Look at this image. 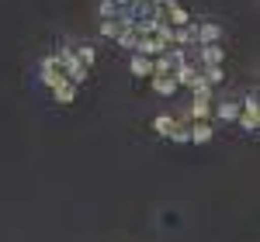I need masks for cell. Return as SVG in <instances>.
<instances>
[{
    "label": "cell",
    "mask_w": 260,
    "mask_h": 242,
    "mask_svg": "<svg viewBox=\"0 0 260 242\" xmlns=\"http://www.w3.org/2000/svg\"><path fill=\"white\" fill-rule=\"evenodd\" d=\"M194 45H222V24L215 21H194Z\"/></svg>",
    "instance_id": "6da1fadb"
},
{
    "label": "cell",
    "mask_w": 260,
    "mask_h": 242,
    "mask_svg": "<svg viewBox=\"0 0 260 242\" xmlns=\"http://www.w3.org/2000/svg\"><path fill=\"white\" fill-rule=\"evenodd\" d=\"M39 80H42V87H49V90H52L56 83L66 80V76H62V69H59V62L52 59V56H45V59H42V66H39Z\"/></svg>",
    "instance_id": "7a4b0ae2"
},
{
    "label": "cell",
    "mask_w": 260,
    "mask_h": 242,
    "mask_svg": "<svg viewBox=\"0 0 260 242\" xmlns=\"http://www.w3.org/2000/svg\"><path fill=\"white\" fill-rule=\"evenodd\" d=\"M222 62H225V49L222 45H198V69L222 66Z\"/></svg>",
    "instance_id": "3957f363"
},
{
    "label": "cell",
    "mask_w": 260,
    "mask_h": 242,
    "mask_svg": "<svg viewBox=\"0 0 260 242\" xmlns=\"http://www.w3.org/2000/svg\"><path fill=\"white\" fill-rule=\"evenodd\" d=\"M187 135L194 145H205L215 139V128H212V121H187Z\"/></svg>",
    "instance_id": "277c9868"
},
{
    "label": "cell",
    "mask_w": 260,
    "mask_h": 242,
    "mask_svg": "<svg viewBox=\"0 0 260 242\" xmlns=\"http://www.w3.org/2000/svg\"><path fill=\"white\" fill-rule=\"evenodd\" d=\"M174 80H177V87H187V90H194L201 83V69L194 66V62H187V66H180L177 73H174Z\"/></svg>",
    "instance_id": "5b68a950"
},
{
    "label": "cell",
    "mask_w": 260,
    "mask_h": 242,
    "mask_svg": "<svg viewBox=\"0 0 260 242\" xmlns=\"http://www.w3.org/2000/svg\"><path fill=\"white\" fill-rule=\"evenodd\" d=\"M128 69H132V76H142V80H149V76H153V59H149V56H139V52H132V59H128Z\"/></svg>",
    "instance_id": "8992f818"
},
{
    "label": "cell",
    "mask_w": 260,
    "mask_h": 242,
    "mask_svg": "<svg viewBox=\"0 0 260 242\" xmlns=\"http://www.w3.org/2000/svg\"><path fill=\"white\" fill-rule=\"evenodd\" d=\"M77 90H80V87H73L70 80H62V83L52 87V101H56V104H73V101H77Z\"/></svg>",
    "instance_id": "52a82bcc"
},
{
    "label": "cell",
    "mask_w": 260,
    "mask_h": 242,
    "mask_svg": "<svg viewBox=\"0 0 260 242\" xmlns=\"http://www.w3.org/2000/svg\"><path fill=\"white\" fill-rule=\"evenodd\" d=\"M212 114L219 121H236L240 118V101H219L215 107H212Z\"/></svg>",
    "instance_id": "ba28073f"
},
{
    "label": "cell",
    "mask_w": 260,
    "mask_h": 242,
    "mask_svg": "<svg viewBox=\"0 0 260 242\" xmlns=\"http://www.w3.org/2000/svg\"><path fill=\"white\" fill-rule=\"evenodd\" d=\"M163 21H167L170 28H187V24H191V14H187V11H184L180 4H174V7H170V11L163 14Z\"/></svg>",
    "instance_id": "9c48e42d"
},
{
    "label": "cell",
    "mask_w": 260,
    "mask_h": 242,
    "mask_svg": "<svg viewBox=\"0 0 260 242\" xmlns=\"http://www.w3.org/2000/svg\"><path fill=\"white\" fill-rule=\"evenodd\" d=\"M149 83H153V90H156L160 97H174V94L180 90L174 76H149Z\"/></svg>",
    "instance_id": "30bf717a"
},
{
    "label": "cell",
    "mask_w": 260,
    "mask_h": 242,
    "mask_svg": "<svg viewBox=\"0 0 260 242\" xmlns=\"http://www.w3.org/2000/svg\"><path fill=\"white\" fill-rule=\"evenodd\" d=\"M153 128H156V135L170 139V132L177 128V118H170V114H156V118H153Z\"/></svg>",
    "instance_id": "8fae6325"
},
{
    "label": "cell",
    "mask_w": 260,
    "mask_h": 242,
    "mask_svg": "<svg viewBox=\"0 0 260 242\" xmlns=\"http://www.w3.org/2000/svg\"><path fill=\"white\" fill-rule=\"evenodd\" d=\"M208 118H212V104L194 101L191 107H187V121H208Z\"/></svg>",
    "instance_id": "7c38bea8"
},
{
    "label": "cell",
    "mask_w": 260,
    "mask_h": 242,
    "mask_svg": "<svg viewBox=\"0 0 260 242\" xmlns=\"http://www.w3.org/2000/svg\"><path fill=\"white\" fill-rule=\"evenodd\" d=\"M73 52H77V59H80L83 66H87V69H90V66L98 62V49H94V45H87V42H83V45H77Z\"/></svg>",
    "instance_id": "4fadbf2b"
},
{
    "label": "cell",
    "mask_w": 260,
    "mask_h": 242,
    "mask_svg": "<svg viewBox=\"0 0 260 242\" xmlns=\"http://www.w3.org/2000/svg\"><path fill=\"white\" fill-rule=\"evenodd\" d=\"M225 80V73H222V66H208V69H201V83H208L212 90Z\"/></svg>",
    "instance_id": "5bb4252c"
},
{
    "label": "cell",
    "mask_w": 260,
    "mask_h": 242,
    "mask_svg": "<svg viewBox=\"0 0 260 242\" xmlns=\"http://www.w3.org/2000/svg\"><path fill=\"white\" fill-rule=\"evenodd\" d=\"M98 31H101V35H104V38H111V42H115V38H118V35H121V31H125V28H121L118 21L111 18V21H101V28H98Z\"/></svg>",
    "instance_id": "9a60e30c"
},
{
    "label": "cell",
    "mask_w": 260,
    "mask_h": 242,
    "mask_svg": "<svg viewBox=\"0 0 260 242\" xmlns=\"http://www.w3.org/2000/svg\"><path fill=\"white\" fill-rule=\"evenodd\" d=\"M121 45V49H132V52H136V42H139V31H136V28H125V31H121L118 38H115Z\"/></svg>",
    "instance_id": "2e32d148"
},
{
    "label": "cell",
    "mask_w": 260,
    "mask_h": 242,
    "mask_svg": "<svg viewBox=\"0 0 260 242\" xmlns=\"http://www.w3.org/2000/svg\"><path fill=\"white\" fill-rule=\"evenodd\" d=\"M236 125H240L246 135H257V128H260V121L253 114H243V111H240V118H236Z\"/></svg>",
    "instance_id": "e0dca14e"
},
{
    "label": "cell",
    "mask_w": 260,
    "mask_h": 242,
    "mask_svg": "<svg viewBox=\"0 0 260 242\" xmlns=\"http://www.w3.org/2000/svg\"><path fill=\"white\" fill-rule=\"evenodd\" d=\"M170 142H177V145H187L191 135H187V121H177V128L170 132Z\"/></svg>",
    "instance_id": "ac0fdd59"
},
{
    "label": "cell",
    "mask_w": 260,
    "mask_h": 242,
    "mask_svg": "<svg viewBox=\"0 0 260 242\" xmlns=\"http://www.w3.org/2000/svg\"><path fill=\"white\" fill-rule=\"evenodd\" d=\"M98 14H101V21H111L115 14H118V7H115L111 0H101V4H98Z\"/></svg>",
    "instance_id": "d6986e66"
},
{
    "label": "cell",
    "mask_w": 260,
    "mask_h": 242,
    "mask_svg": "<svg viewBox=\"0 0 260 242\" xmlns=\"http://www.w3.org/2000/svg\"><path fill=\"white\" fill-rule=\"evenodd\" d=\"M174 4H177V0H153V7H156V11H170Z\"/></svg>",
    "instance_id": "ffe728a7"
},
{
    "label": "cell",
    "mask_w": 260,
    "mask_h": 242,
    "mask_svg": "<svg viewBox=\"0 0 260 242\" xmlns=\"http://www.w3.org/2000/svg\"><path fill=\"white\" fill-rule=\"evenodd\" d=\"M111 4H115L118 11H128V7H132V0H111Z\"/></svg>",
    "instance_id": "44dd1931"
},
{
    "label": "cell",
    "mask_w": 260,
    "mask_h": 242,
    "mask_svg": "<svg viewBox=\"0 0 260 242\" xmlns=\"http://www.w3.org/2000/svg\"><path fill=\"white\" fill-rule=\"evenodd\" d=\"M132 4H153V0H132Z\"/></svg>",
    "instance_id": "7402d4cb"
}]
</instances>
